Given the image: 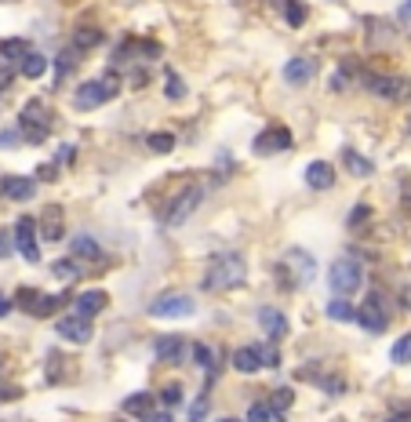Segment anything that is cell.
I'll list each match as a JSON object with an SVG mask.
<instances>
[{
    "instance_id": "obj_34",
    "label": "cell",
    "mask_w": 411,
    "mask_h": 422,
    "mask_svg": "<svg viewBox=\"0 0 411 422\" xmlns=\"http://www.w3.org/2000/svg\"><path fill=\"white\" fill-rule=\"evenodd\" d=\"M51 273H55L58 281H73L80 269H77V262H73V259H58V262H51Z\"/></svg>"
},
{
    "instance_id": "obj_4",
    "label": "cell",
    "mask_w": 411,
    "mask_h": 422,
    "mask_svg": "<svg viewBox=\"0 0 411 422\" xmlns=\"http://www.w3.org/2000/svg\"><path fill=\"white\" fill-rule=\"evenodd\" d=\"M117 88H120V80H117V73H110V77H102V80H88V84H80V91H77L73 106H77V110H95V106H102V102H110V98L117 95Z\"/></svg>"
},
{
    "instance_id": "obj_17",
    "label": "cell",
    "mask_w": 411,
    "mask_h": 422,
    "mask_svg": "<svg viewBox=\"0 0 411 422\" xmlns=\"http://www.w3.org/2000/svg\"><path fill=\"white\" fill-rule=\"evenodd\" d=\"M106 306H110V295H106V291H80L77 295V313L80 316H95V313H102Z\"/></svg>"
},
{
    "instance_id": "obj_13",
    "label": "cell",
    "mask_w": 411,
    "mask_h": 422,
    "mask_svg": "<svg viewBox=\"0 0 411 422\" xmlns=\"http://www.w3.org/2000/svg\"><path fill=\"white\" fill-rule=\"evenodd\" d=\"M258 328H263V335L270 343H280L288 335V316L280 313L277 306H263V309H258Z\"/></svg>"
},
{
    "instance_id": "obj_14",
    "label": "cell",
    "mask_w": 411,
    "mask_h": 422,
    "mask_svg": "<svg viewBox=\"0 0 411 422\" xmlns=\"http://www.w3.org/2000/svg\"><path fill=\"white\" fill-rule=\"evenodd\" d=\"M153 353H157V361H164V364H179L182 353H186L182 335H160L157 346H153Z\"/></svg>"
},
{
    "instance_id": "obj_26",
    "label": "cell",
    "mask_w": 411,
    "mask_h": 422,
    "mask_svg": "<svg viewBox=\"0 0 411 422\" xmlns=\"http://www.w3.org/2000/svg\"><path fill=\"white\" fill-rule=\"evenodd\" d=\"M291 404H295V393H291V386H277V390H273V397H270V408L277 411V418L284 415Z\"/></svg>"
},
{
    "instance_id": "obj_27",
    "label": "cell",
    "mask_w": 411,
    "mask_h": 422,
    "mask_svg": "<svg viewBox=\"0 0 411 422\" xmlns=\"http://www.w3.org/2000/svg\"><path fill=\"white\" fill-rule=\"evenodd\" d=\"M328 316H331V321H346V324H350V321H357V309L350 306V299H331L328 302Z\"/></svg>"
},
{
    "instance_id": "obj_28",
    "label": "cell",
    "mask_w": 411,
    "mask_h": 422,
    "mask_svg": "<svg viewBox=\"0 0 411 422\" xmlns=\"http://www.w3.org/2000/svg\"><path fill=\"white\" fill-rule=\"evenodd\" d=\"M77 55H80L77 48H66V51H62V55L55 58V77H58V80H66V77L73 73V66H77Z\"/></svg>"
},
{
    "instance_id": "obj_18",
    "label": "cell",
    "mask_w": 411,
    "mask_h": 422,
    "mask_svg": "<svg viewBox=\"0 0 411 422\" xmlns=\"http://www.w3.org/2000/svg\"><path fill=\"white\" fill-rule=\"evenodd\" d=\"M306 182H310L313 189H331V186H335V167H331L328 160H313V164L306 167Z\"/></svg>"
},
{
    "instance_id": "obj_30",
    "label": "cell",
    "mask_w": 411,
    "mask_h": 422,
    "mask_svg": "<svg viewBox=\"0 0 411 422\" xmlns=\"http://www.w3.org/2000/svg\"><path fill=\"white\" fill-rule=\"evenodd\" d=\"M389 357H393V364H411V331H407V335H400V339L393 343Z\"/></svg>"
},
{
    "instance_id": "obj_10",
    "label": "cell",
    "mask_w": 411,
    "mask_h": 422,
    "mask_svg": "<svg viewBox=\"0 0 411 422\" xmlns=\"http://www.w3.org/2000/svg\"><path fill=\"white\" fill-rule=\"evenodd\" d=\"M357 324H360L364 331H372V335H382V331H386L389 313H386V306H382V299H379V291L372 295V299H364V306L357 309Z\"/></svg>"
},
{
    "instance_id": "obj_16",
    "label": "cell",
    "mask_w": 411,
    "mask_h": 422,
    "mask_svg": "<svg viewBox=\"0 0 411 422\" xmlns=\"http://www.w3.org/2000/svg\"><path fill=\"white\" fill-rule=\"evenodd\" d=\"M0 193L11 197V200H30V197L37 193V182H33V179H23V175H11V179L0 182Z\"/></svg>"
},
{
    "instance_id": "obj_41",
    "label": "cell",
    "mask_w": 411,
    "mask_h": 422,
    "mask_svg": "<svg viewBox=\"0 0 411 422\" xmlns=\"http://www.w3.org/2000/svg\"><path fill=\"white\" fill-rule=\"evenodd\" d=\"M193 357H197V364L201 368H208V371H215V357H211V350L201 343V346H193Z\"/></svg>"
},
{
    "instance_id": "obj_20",
    "label": "cell",
    "mask_w": 411,
    "mask_h": 422,
    "mask_svg": "<svg viewBox=\"0 0 411 422\" xmlns=\"http://www.w3.org/2000/svg\"><path fill=\"white\" fill-rule=\"evenodd\" d=\"M313 73H317V66H313L310 58H291L288 66H284V80L295 84V88H298V84H310Z\"/></svg>"
},
{
    "instance_id": "obj_1",
    "label": "cell",
    "mask_w": 411,
    "mask_h": 422,
    "mask_svg": "<svg viewBox=\"0 0 411 422\" xmlns=\"http://www.w3.org/2000/svg\"><path fill=\"white\" fill-rule=\"evenodd\" d=\"M248 281V262L244 255L236 251H226V255H215L211 266L204 269V291H229V288H241Z\"/></svg>"
},
{
    "instance_id": "obj_33",
    "label": "cell",
    "mask_w": 411,
    "mask_h": 422,
    "mask_svg": "<svg viewBox=\"0 0 411 422\" xmlns=\"http://www.w3.org/2000/svg\"><path fill=\"white\" fill-rule=\"evenodd\" d=\"M58 302H62L58 295H40V299H37V306H33L30 313H33V316H51V313L58 309Z\"/></svg>"
},
{
    "instance_id": "obj_45",
    "label": "cell",
    "mask_w": 411,
    "mask_h": 422,
    "mask_svg": "<svg viewBox=\"0 0 411 422\" xmlns=\"http://www.w3.org/2000/svg\"><path fill=\"white\" fill-rule=\"evenodd\" d=\"M324 390H328V393H342L346 386H342V378H328V383H324Z\"/></svg>"
},
{
    "instance_id": "obj_5",
    "label": "cell",
    "mask_w": 411,
    "mask_h": 422,
    "mask_svg": "<svg viewBox=\"0 0 411 422\" xmlns=\"http://www.w3.org/2000/svg\"><path fill=\"white\" fill-rule=\"evenodd\" d=\"M364 88L386 98V102H404L411 98V80L407 77H389V73H367L364 77Z\"/></svg>"
},
{
    "instance_id": "obj_36",
    "label": "cell",
    "mask_w": 411,
    "mask_h": 422,
    "mask_svg": "<svg viewBox=\"0 0 411 422\" xmlns=\"http://www.w3.org/2000/svg\"><path fill=\"white\" fill-rule=\"evenodd\" d=\"M99 44H102V33H99V30H80L73 48H77V51H84V48H99Z\"/></svg>"
},
{
    "instance_id": "obj_53",
    "label": "cell",
    "mask_w": 411,
    "mask_h": 422,
    "mask_svg": "<svg viewBox=\"0 0 411 422\" xmlns=\"http://www.w3.org/2000/svg\"><path fill=\"white\" fill-rule=\"evenodd\" d=\"M407 128H411V120H407Z\"/></svg>"
},
{
    "instance_id": "obj_3",
    "label": "cell",
    "mask_w": 411,
    "mask_h": 422,
    "mask_svg": "<svg viewBox=\"0 0 411 422\" xmlns=\"http://www.w3.org/2000/svg\"><path fill=\"white\" fill-rule=\"evenodd\" d=\"M280 269L288 273V284H291V288H306V284L317 277V262H313V255H310L306 248H288Z\"/></svg>"
},
{
    "instance_id": "obj_51",
    "label": "cell",
    "mask_w": 411,
    "mask_h": 422,
    "mask_svg": "<svg viewBox=\"0 0 411 422\" xmlns=\"http://www.w3.org/2000/svg\"><path fill=\"white\" fill-rule=\"evenodd\" d=\"M389 422H411V415H393V418H389Z\"/></svg>"
},
{
    "instance_id": "obj_52",
    "label": "cell",
    "mask_w": 411,
    "mask_h": 422,
    "mask_svg": "<svg viewBox=\"0 0 411 422\" xmlns=\"http://www.w3.org/2000/svg\"><path fill=\"white\" fill-rule=\"evenodd\" d=\"M219 422H236V418H219Z\"/></svg>"
},
{
    "instance_id": "obj_54",
    "label": "cell",
    "mask_w": 411,
    "mask_h": 422,
    "mask_svg": "<svg viewBox=\"0 0 411 422\" xmlns=\"http://www.w3.org/2000/svg\"><path fill=\"white\" fill-rule=\"evenodd\" d=\"M120 422H124V418H120Z\"/></svg>"
},
{
    "instance_id": "obj_32",
    "label": "cell",
    "mask_w": 411,
    "mask_h": 422,
    "mask_svg": "<svg viewBox=\"0 0 411 422\" xmlns=\"http://www.w3.org/2000/svg\"><path fill=\"white\" fill-rule=\"evenodd\" d=\"M284 18H288V26H302V23H306V4H298V0H288V4H284Z\"/></svg>"
},
{
    "instance_id": "obj_35",
    "label": "cell",
    "mask_w": 411,
    "mask_h": 422,
    "mask_svg": "<svg viewBox=\"0 0 411 422\" xmlns=\"http://www.w3.org/2000/svg\"><path fill=\"white\" fill-rule=\"evenodd\" d=\"M182 397H186V393H182V386H179V383H167V386L160 390L164 408H179V404H182Z\"/></svg>"
},
{
    "instance_id": "obj_47",
    "label": "cell",
    "mask_w": 411,
    "mask_h": 422,
    "mask_svg": "<svg viewBox=\"0 0 411 422\" xmlns=\"http://www.w3.org/2000/svg\"><path fill=\"white\" fill-rule=\"evenodd\" d=\"M11 142H18V132H4V135H0V146H11Z\"/></svg>"
},
{
    "instance_id": "obj_25",
    "label": "cell",
    "mask_w": 411,
    "mask_h": 422,
    "mask_svg": "<svg viewBox=\"0 0 411 422\" xmlns=\"http://www.w3.org/2000/svg\"><path fill=\"white\" fill-rule=\"evenodd\" d=\"M18 70H23V77L37 80V77H44V70H48V58H44V55H37V51H30L23 62H18Z\"/></svg>"
},
{
    "instance_id": "obj_29",
    "label": "cell",
    "mask_w": 411,
    "mask_h": 422,
    "mask_svg": "<svg viewBox=\"0 0 411 422\" xmlns=\"http://www.w3.org/2000/svg\"><path fill=\"white\" fill-rule=\"evenodd\" d=\"M146 146L153 153H171L175 150V135H167V132H153V135H146Z\"/></svg>"
},
{
    "instance_id": "obj_42",
    "label": "cell",
    "mask_w": 411,
    "mask_h": 422,
    "mask_svg": "<svg viewBox=\"0 0 411 422\" xmlns=\"http://www.w3.org/2000/svg\"><path fill=\"white\" fill-rule=\"evenodd\" d=\"M367 219H372V207H367V204H357V207H353V215H350V226L357 229V226H364Z\"/></svg>"
},
{
    "instance_id": "obj_8",
    "label": "cell",
    "mask_w": 411,
    "mask_h": 422,
    "mask_svg": "<svg viewBox=\"0 0 411 422\" xmlns=\"http://www.w3.org/2000/svg\"><path fill=\"white\" fill-rule=\"evenodd\" d=\"M291 146H295V139H291V128H284V124H273V128H266L263 135H255L251 150H255L258 157H273V153H284V150H291Z\"/></svg>"
},
{
    "instance_id": "obj_23",
    "label": "cell",
    "mask_w": 411,
    "mask_h": 422,
    "mask_svg": "<svg viewBox=\"0 0 411 422\" xmlns=\"http://www.w3.org/2000/svg\"><path fill=\"white\" fill-rule=\"evenodd\" d=\"M342 160H346V172H350V175H372L375 172V167H372V160H367V157H360L357 150H342Z\"/></svg>"
},
{
    "instance_id": "obj_43",
    "label": "cell",
    "mask_w": 411,
    "mask_h": 422,
    "mask_svg": "<svg viewBox=\"0 0 411 422\" xmlns=\"http://www.w3.org/2000/svg\"><path fill=\"white\" fill-rule=\"evenodd\" d=\"M11 251H18L15 241H11V234H4V229H0V259H8Z\"/></svg>"
},
{
    "instance_id": "obj_49",
    "label": "cell",
    "mask_w": 411,
    "mask_h": 422,
    "mask_svg": "<svg viewBox=\"0 0 411 422\" xmlns=\"http://www.w3.org/2000/svg\"><path fill=\"white\" fill-rule=\"evenodd\" d=\"M400 15H404V18H411V0H404V8H400Z\"/></svg>"
},
{
    "instance_id": "obj_6",
    "label": "cell",
    "mask_w": 411,
    "mask_h": 422,
    "mask_svg": "<svg viewBox=\"0 0 411 422\" xmlns=\"http://www.w3.org/2000/svg\"><path fill=\"white\" fill-rule=\"evenodd\" d=\"M193 309H197V302H193L189 295H182V291H167V295H160V299L149 302V316H160V321L193 316Z\"/></svg>"
},
{
    "instance_id": "obj_2",
    "label": "cell",
    "mask_w": 411,
    "mask_h": 422,
    "mask_svg": "<svg viewBox=\"0 0 411 422\" xmlns=\"http://www.w3.org/2000/svg\"><path fill=\"white\" fill-rule=\"evenodd\" d=\"M328 284H331V291L339 295V299H350V295H357L360 284H364L360 262H357V259H339V262L328 269Z\"/></svg>"
},
{
    "instance_id": "obj_11",
    "label": "cell",
    "mask_w": 411,
    "mask_h": 422,
    "mask_svg": "<svg viewBox=\"0 0 411 422\" xmlns=\"http://www.w3.org/2000/svg\"><path fill=\"white\" fill-rule=\"evenodd\" d=\"M55 331H58L66 343H77V346L91 343V335H95V328H91V316H80V313H73V316H62V321L55 324Z\"/></svg>"
},
{
    "instance_id": "obj_31",
    "label": "cell",
    "mask_w": 411,
    "mask_h": 422,
    "mask_svg": "<svg viewBox=\"0 0 411 422\" xmlns=\"http://www.w3.org/2000/svg\"><path fill=\"white\" fill-rule=\"evenodd\" d=\"M273 418H277V411L270 408V400H255L248 411V422H273Z\"/></svg>"
},
{
    "instance_id": "obj_21",
    "label": "cell",
    "mask_w": 411,
    "mask_h": 422,
    "mask_svg": "<svg viewBox=\"0 0 411 422\" xmlns=\"http://www.w3.org/2000/svg\"><path fill=\"white\" fill-rule=\"evenodd\" d=\"M120 411L135 415V418H149V415H153V397H149V393H132V397H124Z\"/></svg>"
},
{
    "instance_id": "obj_46",
    "label": "cell",
    "mask_w": 411,
    "mask_h": 422,
    "mask_svg": "<svg viewBox=\"0 0 411 422\" xmlns=\"http://www.w3.org/2000/svg\"><path fill=\"white\" fill-rule=\"evenodd\" d=\"M149 422H171V408H164V411H153V415H149Z\"/></svg>"
},
{
    "instance_id": "obj_22",
    "label": "cell",
    "mask_w": 411,
    "mask_h": 422,
    "mask_svg": "<svg viewBox=\"0 0 411 422\" xmlns=\"http://www.w3.org/2000/svg\"><path fill=\"white\" fill-rule=\"evenodd\" d=\"M233 368H236V371H244V375H251V371L263 368V357L255 353V346H244V350H236V353H233Z\"/></svg>"
},
{
    "instance_id": "obj_40",
    "label": "cell",
    "mask_w": 411,
    "mask_h": 422,
    "mask_svg": "<svg viewBox=\"0 0 411 422\" xmlns=\"http://www.w3.org/2000/svg\"><path fill=\"white\" fill-rule=\"evenodd\" d=\"M255 353L263 357V364H266V368H277V364H280V353H277L273 346H263V343H258V346H255Z\"/></svg>"
},
{
    "instance_id": "obj_48",
    "label": "cell",
    "mask_w": 411,
    "mask_h": 422,
    "mask_svg": "<svg viewBox=\"0 0 411 422\" xmlns=\"http://www.w3.org/2000/svg\"><path fill=\"white\" fill-rule=\"evenodd\" d=\"M8 309H11V302H8V299H4V295H0V316H4V313H8Z\"/></svg>"
},
{
    "instance_id": "obj_24",
    "label": "cell",
    "mask_w": 411,
    "mask_h": 422,
    "mask_svg": "<svg viewBox=\"0 0 411 422\" xmlns=\"http://www.w3.org/2000/svg\"><path fill=\"white\" fill-rule=\"evenodd\" d=\"M26 55H30V40H23V37L4 40V44H0V58H8V62H23Z\"/></svg>"
},
{
    "instance_id": "obj_9",
    "label": "cell",
    "mask_w": 411,
    "mask_h": 422,
    "mask_svg": "<svg viewBox=\"0 0 411 422\" xmlns=\"http://www.w3.org/2000/svg\"><path fill=\"white\" fill-rule=\"evenodd\" d=\"M37 237H40V229H37V222L30 219V215H23L15 222V248H18V255H23L26 262H40V244H37Z\"/></svg>"
},
{
    "instance_id": "obj_38",
    "label": "cell",
    "mask_w": 411,
    "mask_h": 422,
    "mask_svg": "<svg viewBox=\"0 0 411 422\" xmlns=\"http://www.w3.org/2000/svg\"><path fill=\"white\" fill-rule=\"evenodd\" d=\"M37 299H40V291H33V288H23V291L15 295V306H18V309H33V306H37Z\"/></svg>"
},
{
    "instance_id": "obj_19",
    "label": "cell",
    "mask_w": 411,
    "mask_h": 422,
    "mask_svg": "<svg viewBox=\"0 0 411 422\" xmlns=\"http://www.w3.org/2000/svg\"><path fill=\"white\" fill-rule=\"evenodd\" d=\"M70 251H73V259H80V262H99V259H102L99 241H95V237H88V234L73 237V241H70Z\"/></svg>"
},
{
    "instance_id": "obj_12",
    "label": "cell",
    "mask_w": 411,
    "mask_h": 422,
    "mask_svg": "<svg viewBox=\"0 0 411 422\" xmlns=\"http://www.w3.org/2000/svg\"><path fill=\"white\" fill-rule=\"evenodd\" d=\"M23 135L30 142H44V135H48V113H44V106H40V102H30L26 110H23Z\"/></svg>"
},
{
    "instance_id": "obj_15",
    "label": "cell",
    "mask_w": 411,
    "mask_h": 422,
    "mask_svg": "<svg viewBox=\"0 0 411 422\" xmlns=\"http://www.w3.org/2000/svg\"><path fill=\"white\" fill-rule=\"evenodd\" d=\"M62 237H66V222H62V211H58V207H48V211H44V219H40V241L58 244Z\"/></svg>"
},
{
    "instance_id": "obj_44",
    "label": "cell",
    "mask_w": 411,
    "mask_h": 422,
    "mask_svg": "<svg viewBox=\"0 0 411 422\" xmlns=\"http://www.w3.org/2000/svg\"><path fill=\"white\" fill-rule=\"evenodd\" d=\"M55 175H58V167H55V164H44V167L37 172V179H55Z\"/></svg>"
},
{
    "instance_id": "obj_50",
    "label": "cell",
    "mask_w": 411,
    "mask_h": 422,
    "mask_svg": "<svg viewBox=\"0 0 411 422\" xmlns=\"http://www.w3.org/2000/svg\"><path fill=\"white\" fill-rule=\"evenodd\" d=\"M8 80H11V77H8L4 70H0V88H8Z\"/></svg>"
},
{
    "instance_id": "obj_37",
    "label": "cell",
    "mask_w": 411,
    "mask_h": 422,
    "mask_svg": "<svg viewBox=\"0 0 411 422\" xmlns=\"http://www.w3.org/2000/svg\"><path fill=\"white\" fill-rule=\"evenodd\" d=\"M164 95H167V98H186V80H182V77H175V73H167Z\"/></svg>"
},
{
    "instance_id": "obj_39",
    "label": "cell",
    "mask_w": 411,
    "mask_h": 422,
    "mask_svg": "<svg viewBox=\"0 0 411 422\" xmlns=\"http://www.w3.org/2000/svg\"><path fill=\"white\" fill-rule=\"evenodd\" d=\"M208 415V393H201L197 400H193V408H189V422H204Z\"/></svg>"
},
{
    "instance_id": "obj_7",
    "label": "cell",
    "mask_w": 411,
    "mask_h": 422,
    "mask_svg": "<svg viewBox=\"0 0 411 422\" xmlns=\"http://www.w3.org/2000/svg\"><path fill=\"white\" fill-rule=\"evenodd\" d=\"M201 200H204V186H186L182 193L171 200L167 215H164V226H182V222H189L193 211L201 207Z\"/></svg>"
}]
</instances>
